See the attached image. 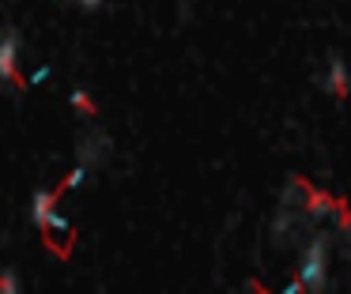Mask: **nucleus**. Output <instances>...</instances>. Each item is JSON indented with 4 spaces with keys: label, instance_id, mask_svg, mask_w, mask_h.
I'll list each match as a JSON object with an SVG mask.
<instances>
[{
    "label": "nucleus",
    "instance_id": "2",
    "mask_svg": "<svg viewBox=\"0 0 351 294\" xmlns=\"http://www.w3.org/2000/svg\"><path fill=\"white\" fill-rule=\"evenodd\" d=\"M57 196H61V188H57V193H34L31 211H34V223H38L42 234H49V230H69V223H64V219L53 211Z\"/></svg>",
    "mask_w": 351,
    "mask_h": 294
},
{
    "label": "nucleus",
    "instance_id": "7",
    "mask_svg": "<svg viewBox=\"0 0 351 294\" xmlns=\"http://www.w3.org/2000/svg\"><path fill=\"white\" fill-rule=\"evenodd\" d=\"M19 291V279L12 275V271H4V275H0V294H16Z\"/></svg>",
    "mask_w": 351,
    "mask_h": 294
},
{
    "label": "nucleus",
    "instance_id": "1",
    "mask_svg": "<svg viewBox=\"0 0 351 294\" xmlns=\"http://www.w3.org/2000/svg\"><path fill=\"white\" fill-rule=\"evenodd\" d=\"M298 279L306 283V291H321V286H325V241L321 238L306 249V260H302V268H298Z\"/></svg>",
    "mask_w": 351,
    "mask_h": 294
},
{
    "label": "nucleus",
    "instance_id": "6",
    "mask_svg": "<svg viewBox=\"0 0 351 294\" xmlns=\"http://www.w3.org/2000/svg\"><path fill=\"white\" fill-rule=\"evenodd\" d=\"M72 106H76L84 117H95V102L87 98V90H72Z\"/></svg>",
    "mask_w": 351,
    "mask_h": 294
},
{
    "label": "nucleus",
    "instance_id": "9",
    "mask_svg": "<svg viewBox=\"0 0 351 294\" xmlns=\"http://www.w3.org/2000/svg\"><path fill=\"white\" fill-rule=\"evenodd\" d=\"M348 234H351V226H348Z\"/></svg>",
    "mask_w": 351,
    "mask_h": 294
},
{
    "label": "nucleus",
    "instance_id": "5",
    "mask_svg": "<svg viewBox=\"0 0 351 294\" xmlns=\"http://www.w3.org/2000/svg\"><path fill=\"white\" fill-rule=\"evenodd\" d=\"M298 185L306 188V208H310V215H313V219L328 215V211L336 208V204H332V196H325V193H313V188L306 185V181H298Z\"/></svg>",
    "mask_w": 351,
    "mask_h": 294
},
{
    "label": "nucleus",
    "instance_id": "4",
    "mask_svg": "<svg viewBox=\"0 0 351 294\" xmlns=\"http://www.w3.org/2000/svg\"><path fill=\"white\" fill-rule=\"evenodd\" d=\"M328 90H332L336 98H348V90H351L348 68H343L340 57H332V64H328Z\"/></svg>",
    "mask_w": 351,
    "mask_h": 294
},
{
    "label": "nucleus",
    "instance_id": "3",
    "mask_svg": "<svg viewBox=\"0 0 351 294\" xmlns=\"http://www.w3.org/2000/svg\"><path fill=\"white\" fill-rule=\"evenodd\" d=\"M0 79L19 83V42H16V34L0 38Z\"/></svg>",
    "mask_w": 351,
    "mask_h": 294
},
{
    "label": "nucleus",
    "instance_id": "8",
    "mask_svg": "<svg viewBox=\"0 0 351 294\" xmlns=\"http://www.w3.org/2000/svg\"><path fill=\"white\" fill-rule=\"evenodd\" d=\"M84 8H99V0H84Z\"/></svg>",
    "mask_w": 351,
    "mask_h": 294
}]
</instances>
